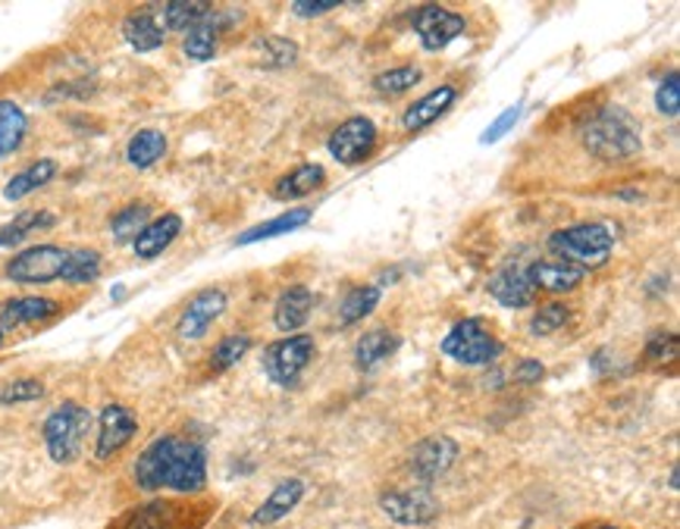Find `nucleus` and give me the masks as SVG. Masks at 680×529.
Segmentation results:
<instances>
[{
  "label": "nucleus",
  "instance_id": "37998d69",
  "mask_svg": "<svg viewBox=\"0 0 680 529\" xmlns=\"http://www.w3.org/2000/svg\"><path fill=\"white\" fill-rule=\"evenodd\" d=\"M542 376H546V367H542V361H520L515 367V379L517 383H524V386H534V383H540Z\"/></svg>",
  "mask_w": 680,
  "mask_h": 529
},
{
  "label": "nucleus",
  "instance_id": "79ce46f5",
  "mask_svg": "<svg viewBox=\"0 0 680 529\" xmlns=\"http://www.w3.org/2000/svg\"><path fill=\"white\" fill-rule=\"evenodd\" d=\"M332 10H339L336 0H298V3H292V13L298 20H314V16H324V13H332Z\"/></svg>",
  "mask_w": 680,
  "mask_h": 529
},
{
  "label": "nucleus",
  "instance_id": "72a5a7b5",
  "mask_svg": "<svg viewBox=\"0 0 680 529\" xmlns=\"http://www.w3.org/2000/svg\"><path fill=\"white\" fill-rule=\"evenodd\" d=\"M260 63L267 70H289L298 63V45L292 38H282V35H270V38H260L258 42Z\"/></svg>",
  "mask_w": 680,
  "mask_h": 529
},
{
  "label": "nucleus",
  "instance_id": "0eeeda50",
  "mask_svg": "<svg viewBox=\"0 0 680 529\" xmlns=\"http://www.w3.org/2000/svg\"><path fill=\"white\" fill-rule=\"evenodd\" d=\"M379 148V132H376V122L371 116H349L345 122H339L332 129V136L327 141V151L332 154V161H339L342 166H361L376 154Z\"/></svg>",
  "mask_w": 680,
  "mask_h": 529
},
{
  "label": "nucleus",
  "instance_id": "6e6552de",
  "mask_svg": "<svg viewBox=\"0 0 680 529\" xmlns=\"http://www.w3.org/2000/svg\"><path fill=\"white\" fill-rule=\"evenodd\" d=\"M67 257H70V248H60V245H32V248L16 254L3 267V273H7L10 282H20V285H45V282H54V279L63 277Z\"/></svg>",
  "mask_w": 680,
  "mask_h": 529
},
{
  "label": "nucleus",
  "instance_id": "a19ab883",
  "mask_svg": "<svg viewBox=\"0 0 680 529\" xmlns=\"http://www.w3.org/2000/svg\"><path fill=\"white\" fill-rule=\"evenodd\" d=\"M524 114V101H517L515 107H508V110H502V114L495 116L493 122L483 129V136H480V144H495L499 139H505L512 129L517 126V119Z\"/></svg>",
  "mask_w": 680,
  "mask_h": 529
},
{
  "label": "nucleus",
  "instance_id": "f704fd0d",
  "mask_svg": "<svg viewBox=\"0 0 680 529\" xmlns=\"http://www.w3.org/2000/svg\"><path fill=\"white\" fill-rule=\"evenodd\" d=\"M211 13V3L204 0H173L164 7V28L188 32L195 23H201Z\"/></svg>",
  "mask_w": 680,
  "mask_h": 529
},
{
  "label": "nucleus",
  "instance_id": "473e14b6",
  "mask_svg": "<svg viewBox=\"0 0 680 529\" xmlns=\"http://www.w3.org/2000/svg\"><path fill=\"white\" fill-rule=\"evenodd\" d=\"M151 220H154V216H151V208H148L144 201H136V204H126V208L117 210V213L110 216V232H114L117 242H136V235H139Z\"/></svg>",
  "mask_w": 680,
  "mask_h": 529
},
{
  "label": "nucleus",
  "instance_id": "7ed1b4c3",
  "mask_svg": "<svg viewBox=\"0 0 680 529\" xmlns=\"http://www.w3.org/2000/svg\"><path fill=\"white\" fill-rule=\"evenodd\" d=\"M549 251L555 260L574 263L584 273L609 263L614 251V235L602 223H577V226H564V230L549 235Z\"/></svg>",
  "mask_w": 680,
  "mask_h": 529
},
{
  "label": "nucleus",
  "instance_id": "4468645a",
  "mask_svg": "<svg viewBox=\"0 0 680 529\" xmlns=\"http://www.w3.org/2000/svg\"><path fill=\"white\" fill-rule=\"evenodd\" d=\"M455 101H458V85H439V89L426 92L401 114V129L405 132H423V129H430L433 122H439L455 107Z\"/></svg>",
  "mask_w": 680,
  "mask_h": 529
},
{
  "label": "nucleus",
  "instance_id": "a878e982",
  "mask_svg": "<svg viewBox=\"0 0 680 529\" xmlns=\"http://www.w3.org/2000/svg\"><path fill=\"white\" fill-rule=\"evenodd\" d=\"M54 223H57V216L50 210H28V213H20V216H13L10 223L0 226V248H20L35 232L50 230Z\"/></svg>",
  "mask_w": 680,
  "mask_h": 529
},
{
  "label": "nucleus",
  "instance_id": "e433bc0d",
  "mask_svg": "<svg viewBox=\"0 0 680 529\" xmlns=\"http://www.w3.org/2000/svg\"><path fill=\"white\" fill-rule=\"evenodd\" d=\"M251 351V336H226L220 339L211 351V369L213 373H226L233 369L245 354Z\"/></svg>",
  "mask_w": 680,
  "mask_h": 529
},
{
  "label": "nucleus",
  "instance_id": "c85d7f7f",
  "mask_svg": "<svg viewBox=\"0 0 680 529\" xmlns=\"http://www.w3.org/2000/svg\"><path fill=\"white\" fill-rule=\"evenodd\" d=\"M379 298H383V292L376 285H354V289H349L342 295V301H339V326L349 329L354 322L367 320L376 310Z\"/></svg>",
  "mask_w": 680,
  "mask_h": 529
},
{
  "label": "nucleus",
  "instance_id": "58836bf2",
  "mask_svg": "<svg viewBox=\"0 0 680 529\" xmlns=\"http://www.w3.org/2000/svg\"><path fill=\"white\" fill-rule=\"evenodd\" d=\"M38 398H45V383L32 379V376L13 379L0 389V404H28V401H38Z\"/></svg>",
  "mask_w": 680,
  "mask_h": 529
},
{
  "label": "nucleus",
  "instance_id": "aec40b11",
  "mask_svg": "<svg viewBox=\"0 0 680 529\" xmlns=\"http://www.w3.org/2000/svg\"><path fill=\"white\" fill-rule=\"evenodd\" d=\"M226 25H230V16H223V13H208L201 23H195L186 32V38H183V54H186L188 60H195V63H208V60H213V57H216V47H220V35L226 32Z\"/></svg>",
  "mask_w": 680,
  "mask_h": 529
},
{
  "label": "nucleus",
  "instance_id": "b1692460",
  "mask_svg": "<svg viewBox=\"0 0 680 529\" xmlns=\"http://www.w3.org/2000/svg\"><path fill=\"white\" fill-rule=\"evenodd\" d=\"M401 339L392 332V329H371L357 339L354 345V367L371 373L374 367H379L383 361H389L396 351H399Z\"/></svg>",
  "mask_w": 680,
  "mask_h": 529
},
{
  "label": "nucleus",
  "instance_id": "ddd939ff",
  "mask_svg": "<svg viewBox=\"0 0 680 529\" xmlns=\"http://www.w3.org/2000/svg\"><path fill=\"white\" fill-rule=\"evenodd\" d=\"M226 304H230V298H226L223 289H204V292H198L186 304V310L179 314V322H176L179 339H186V342L201 339L213 326V320H220V314L226 310Z\"/></svg>",
  "mask_w": 680,
  "mask_h": 529
},
{
  "label": "nucleus",
  "instance_id": "4be33fe9",
  "mask_svg": "<svg viewBox=\"0 0 680 529\" xmlns=\"http://www.w3.org/2000/svg\"><path fill=\"white\" fill-rule=\"evenodd\" d=\"M60 314V304L50 298H38V295H25V298L7 301L0 307V322L3 329H20V326H32V322L54 320Z\"/></svg>",
  "mask_w": 680,
  "mask_h": 529
},
{
  "label": "nucleus",
  "instance_id": "c9c22d12",
  "mask_svg": "<svg viewBox=\"0 0 680 529\" xmlns=\"http://www.w3.org/2000/svg\"><path fill=\"white\" fill-rule=\"evenodd\" d=\"M571 320V307L564 304V301H546L537 307V314H534V320H530V332L534 336H555V332H562L564 326Z\"/></svg>",
  "mask_w": 680,
  "mask_h": 529
},
{
  "label": "nucleus",
  "instance_id": "f8f14e48",
  "mask_svg": "<svg viewBox=\"0 0 680 529\" xmlns=\"http://www.w3.org/2000/svg\"><path fill=\"white\" fill-rule=\"evenodd\" d=\"M139 433V420L126 408V404H107L97 416V448L94 458L110 460L119 455Z\"/></svg>",
  "mask_w": 680,
  "mask_h": 529
},
{
  "label": "nucleus",
  "instance_id": "c756f323",
  "mask_svg": "<svg viewBox=\"0 0 680 529\" xmlns=\"http://www.w3.org/2000/svg\"><path fill=\"white\" fill-rule=\"evenodd\" d=\"M28 132V119L25 110L16 101H0V157H10L13 151H20Z\"/></svg>",
  "mask_w": 680,
  "mask_h": 529
},
{
  "label": "nucleus",
  "instance_id": "412c9836",
  "mask_svg": "<svg viewBox=\"0 0 680 529\" xmlns=\"http://www.w3.org/2000/svg\"><path fill=\"white\" fill-rule=\"evenodd\" d=\"M324 185H327V169L320 163H302L277 179L273 198L277 201H302V198H310L314 191H320Z\"/></svg>",
  "mask_w": 680,
  "mask_h": 529
},
{
  "label": "nucleus",
  "instance_id": "f03ea898",
  "mask_svg": "<svg viewBox=\"0 0 680 529\" xmlns=\"http://www.w3.org/2000/svg\"><path fill=\"white\" fill-rule=\"evenodd\" d=\"M581 144L596 161H631L643 151V132L636 119L621 104H599L581 122Z\"/></svg>",
  "mask_w": 680,
  "mask_h": 529
},
{
  "label": "nucleus",
  "instance_id": "5701e85b",
  "mask_svg": "<svg viewBox=\"0 0 680 529\" xmlns=\"http://www.w3.org/2000/svg\"><path fill=\"white\" fill-rule=\"evenodd\" d=\"M122 38H126V45L132 47V50L151 54V50L164 47L166 28L154 13L139 10V13H129V16L122 20Z\"/></svg>",
  "mask_w": 680,
  "mask_h": 529
},
{
  "label": "nucleus",
  "instance_id": "6ab92c4d",
  "mask_svg": "<svg viewBox=\"0 0 680 529\" xmlns=\"http://www.w3.org/2000/svg\"><path fill=\"white\" fill-rule=\"evenodd\" d=\"M179 232H183V216H179V213H161V216H154V220L136 235L132 251H136V257H141V260H154V257H161V254L179 238Z\"/></svg>",
  "mask_w": 680,
  "mask_h": 529
},
{
  "label": "nucleus",
  "instance_id": "9b49d317",
  "mask_svg": "<svg viewBox=\"0 0 680 529\" xmlns=\"http://www.w3.org/2000/svg\"><path fill=\"white\" fill-rule=\"evenodd\" d=\"M455 458H458V445H455V438L430 436L411 448L408 470H411V477H414L418 483L430 485L433 480L446 477L448 470H452V463H455Z\"/></svg>",
  "mask_w": 680,
  "mask_h": 529
},
{
  "label": "nucleus",
  "instance_id": "cd10ccee",
  "mask_svg": "<svg viewBox=\"0 0 680 529\" xmlns=\"http://www.w3.org/2000/svg\"><path fill=\"white\" fill-rule=\"evenodd\" d=\"M166 136L161 129H139L126 144V163L132 169H151L154 163L164 161Z\"/></svg>",
  "mask_w": 680,
  "mask_h": 529
},
{
  "label": "nucleus",
  "instance_id": "4c0bfd02",
  "mask_svg": "<svg viewBox=\"0 0 680 529\" xmlns=\"http://www.w3.org/2000/svg\"><path fill=\"white\" fill-rule=\"evenodd\" d=\"M646 361L656 364V367H665V364H675L678 361V336L675 332H665L658 329L646 339V348H643Z\"/></svg>",
  "mask_w": 680,
  "mask_h": 529
},
{
  "label": "nucleus",
  "instance_id": "7c9ffc66",
  "mask_svg": "<svg viewBox=\"0 0 680 529\" xmlns=\"http://www.w3.org/2000/svg\"><path fill=\"white\" fill-rule=\"evenodd\" d=\"M423 82V70L418 63H401V67H389L374 75V92L383 97H399V94L418 89Z\"/></svg>",
  "mask_w": 680,
  "mask_h": 529
},
{
  "label": "nucleus",
  "instance_id": "39448f33",
  "mask_svg": "<svg viewBox=\"0 0 680 529\" xmlns=\"http://www.w3.org/2000/svg\"><path fill=\"white\" fill-rule=\"evenodd\" d=\"M439 348H443L446 357H452L461 367H486V364L499 361V354L505 351V345L495 339L493 329L480 317L455 322Z\"/></svg>",
  "mask_w": 680,
  "mask_h": 529
},
{
  "label": "nucleus",
  "instance_id": "1a4fd4ad",
  "mask_svg": "<svg viewBox=\"0 0 680 529\" xmlns=\"http://www.w3.org/2000/svg\"><path fill=\"white\" fill-rule=\"evenodd\" d=\"M411 28H414L418 42H421L426 50H443V47L452 45L455 38L465 35L468 20H465L461 13L448 10V7H439V3H423V7H418V10L411 13Z\"/></svg>",
  "mask_w": 680,
  "mask_h": 529
},
{
  "label": "nucleus",
  "instance_id": "ea45409f",
  "mask_svg": "<svg viewBox=\"0 0 680 529\" xmlns=\"http://www.w3.org/2000/svg\"><path fill=\"white\" fill-rule=\"evenodd\" d=\"M656 110L668 119H675L680 114V72L671 70L656 89Z\"/></svg>",
  "mask_w": 680,
  "mask_h": 529
},
{
  "label": "nucleus",
  "instance_id": "2eb2a0df",
  "mask_svg": "<svg viewBox=\"0 0 680 529\" xmlns=\"http://www.w3.org/2000/svg\"><path fill=\"white\" fill-rule=\"evenodd\" d=\"M490 295L495 298V304L508 307V310H524L537 301V289L527 277V267H502L495 270L493 279H490Z\"/></svg>",
  "mask_w": 680,
  "mask_h": 529
},
{
  "label": "nucleus",
  "instance_id": "c03bdc74",
  "mask_svg": "<svg viewBox=\"0 0 680 529\" xmlns=\"http://www.w3.org/2000/svg\"><path fill=\"white\" fill-rule=\"evenodd\" d=\"M3 339H7V329H3V322H0V348H3Z\"/></svg>",
  "mask_w": 680,
  "mask_h": 529
},
{
  "label": "nucleus",
  "instance_id": "f3484780",
  "mask_svg": "<svg viewBox=\"0 0 680 529\" xmlns=\"http://www.w3.org/2000/svg\"><path fill=\"white\" fill-rule=\"evenodd\" d=\"M305 492H307L305 483H302L298 477L280 480V483L273 485V492L263 498V505L251 514V524H255V527H273V524H280V520H285L295 507L302 505Z\"/></svg>",
  "mask_w": 680,
  "mask_h": 529
},
{
  "label": "nucleus",
  "instance_id": "f257e3e1",
  "mask_svg": "<svg viewBox=\"0 0 680 529\" xmlns=\"http://www.w3.org/2000/svg\"><path fill=\"white\" fill-rule=\"evenodd\" d=\"M136 483L141 492H183L195 495L208 485L204 445L183 436L154 438L136 460Z\"/></svg>",
  "mask_w": 680,
  "mask_h": 529
},
{
  "label": "nucleus",
  "instance_id": "a211bd4d",
  "mask_svg": "<svg viewBox=\"0 0 680 529\" xmlns=\"http://www.w3.org/2000/svg\"><path fill=\"white\" fill-rule=\"evenodd\" d=\"M310 310H314V292L307 285H289V289H282L280 298H277L273 326L280 332H285V336H295L310 320Z\"/></svg>",
  "mask_w": 680,
  "mask_h": 529
},
{
  "label": "nucleus",
  "instance_id": "423d86ee",
  "mask_svg": "<svg viewBox=\"0 0 680 529\" xmlns=\"http://www.w3.org/2000/svg\"><path fill=\"white\" fill-rule=\"evenodd\" d=\"M314 361V339L305 332H295V336H285L270 342L263 351V373L270 383H277L282 389L295 386L298 376L305 373L307 364Z\"/></svg>",
  "mask_w": 680,
  "mask_h": 529
},
{
  "label": "nucleus",
  "instance_id": "20e7f679",
  "mask_svg": "<svg viewBox=\"0 0 680 529\" xmlns=\"http://www.w3.org/2000/svg\"><path fill=\"white\" fill-rule=\"evenodd\" d=\"M92 430V414L79 401H63L45 420V445L54 463H72L82 455L85 436Z\"/></svg>",
  "mask_w": 680,
  "mask_h": 529
},
{
  "label": "nucleus",
  "instance_id": "bb28decb",
  "mask_svg": "<svg viewBox=\"0 0 680 529\" xmlns=\"http://www.w3.org/2000/svg\"><path fill=\"white\" fill-rule=\"evenodd\" d=\"M54 176H57V161L42 157V161L28 163L25 169H20L10 183L3 185V198L7 201H23L25 195H32L38 188H45L47 183H54Z\"/></svg>",
  "mask_w": 680,
  "mask_h": 529
},
{
  "label": "nucleus",
  "instance_id": "9d476101",
  "mask_svg": "<svg viewBox=\"0 0 680 529\" xmlns=\"http://www.w3.org/2000/svg\"><path fill=\"white\" fill-rule=\"evenodd\" d=\"M379 507L399 527H426L439 517V502L430 489H386L379 495Z\"/></svg>",
  "mask_w": 680,
  "mask_h": 529
},
{
  "label": "nucleus",
  "instance_id": "a18cd8bd",
  "mask_svg": "<svg viewBox=\"0 0 680 529\" xmlns=\"http://www.w3.org/2000/svg\"><path fill=\"white\" fill-rule=\"evenodd\" d=\"M596 529H621V527H614V524H602V527H596Z\"/></svg>",
  "mask_w": 680,
  "mask_h": 529
},
{
  "label": "nucleus",
  "instance_id": "393cba45",
  "mask_svg": "<svg viewBox=\"0 0 680 529\" xmlns=\"http://www.w3.org/2000/svg\"><path fill=\"white\" fill-rule=\"evenodd\" d=\"M310 216H314L310 208H295V210H289V213H280V216H273V220H263V223H258V226H251V230L242 232V235L235 238V245H258V242H267V238L289 235V232L302 230Z\"/></svg>",
  "mask_w": 680,
  "mask_h": 529
},
{
  "label": "nucleus",
  "instance_id": "2f4dec72",
  "mask_svg": "<svg viewBox=\"0 0 680 529\" xmlns=\"http://www.w3.org/2000/svg\"><path fill=\"white\" fill-rule=\"evenodd\" d=\"M104 270V260L94 248H70V257H67V267H63V282L70 285H89L94 279L101 277Z\"/></svg>",
  "mask_w": 680,
  "mask_h": 529
},
{
  "label": "nucleus",
  "instance_id": "dca6fc26",
  "mask_svg": "<svg viewBox=\"0 0 680 529\" xmlns=\"http://www.w3.org/2000/svg\"><path fill=\"white\" fill-rule=\"evenodd\" d=\"M527 277L534 282L537 295L540 292H546V295H567V292H574L587 279V273L581 267H574V263H564V260H534L527 267Z\"/></svg>",
  "mask_w": 680,
  "mask_h": 529
}]
</instances>
